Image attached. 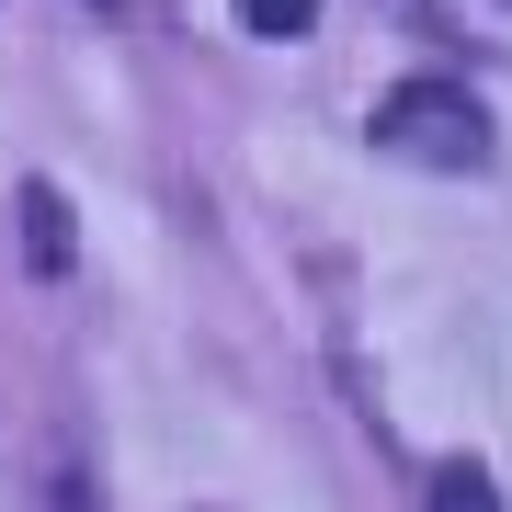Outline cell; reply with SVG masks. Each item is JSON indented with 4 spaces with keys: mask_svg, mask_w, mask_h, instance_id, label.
<instances>
[{
    "mask_svg": "<svg viewBox=\"0 0 512 512\" xmlns=\"http://www.w3.org/2000/svg\"><path fill=\"white\" fill-rule=\"evenodd\" d=\"M23 251H35V274H69V194L57 183H23Z\"/></svg>",
    "mask_w": 512,
    "mask_h": 512,
    "instance_id": "obj_2",
    "label": "cell"
},
{
    "mask_svg": "<svg viewBox=\"0 0 512 512\" xmlns=\"http://www.w3.org/2000/svg\"><path fill=\"white\" fill-rule=\"evenodd\" d=\"M433 512H501L490 467H478V456H444V467H433Z\"/></svg>",
    "mask_w": 512,
    "mask_h": 512,
    "instance_id": "obj_3",
    "label": "cell"
},
{
    "mask_svg": "<svg viewBox=\"0 0 512 512\" xmlns=\"http://www.w3.org/2000/svg\"><path fill=\"white\" fill-rule=\"evenodd\" d=\"M251 35H274V46H296V35H319V0H228Z\"/></svg>",
    "mask_w": 512,
    "mask_h": 512,
    "instance_id": "obj_4",
    "label": "cell"
},
{
    "mask_svg": "<svg viewBox=\"0 0 512 512\" xmlns=\"http://www.w3.org/2000/svg\"><path fill=\"white\" fill-rule=\"evenodd\" d=\"M376 148L387 160H421V171H478L490 160V114H478L467 80H399L376 103Z\"/></svg>",
    "mask_w": 512,
    "mask_h": 512,
    "instance_id": "obj_1",
    "label": "cell"
}]
</instances>
